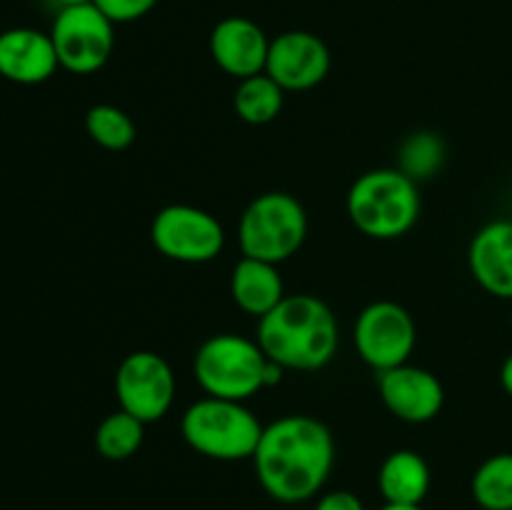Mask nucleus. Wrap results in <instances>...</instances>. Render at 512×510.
Segmentation results:
<instances>
[{
	"instance_id": "nucleus-23",
	"label": "nucleus",
	"mask_w": 512,
	"mask_h": 510,
	"mask_svg": "<svg viewBox=\"0 0 512 510\" xmlns=\"http://www.w3.org/2000/svg\"><path fill=\"white\" fill-rule=\"evenodd\" d=\"M103 15H108L113 23H133L148 15L158 5V0H93Z\"/></svg>"
},
{
	"instance_id": "nucleus-19",
	"label": "nucleus",
	"mask_w": 512,
	"mask_h": 510,
	"mask_svg": "<svg viewBox=\"0 0 512 510\" xmlns=\"http://www.w3.org/2000/svg\"><path fill=\"white\" fill-rule=\"evenodd\" d=\"M470 490L483 510H512V453L483 460L473 473Z\"/></svg>"
},
{
	"instance_id": "nucleus-15",
	"label": "nucleus",
	"mask_w": 512,
	"mask_h": 510,
	"mask_svg": "<svg viewBox=\"0 0 512 510\" xmlns=\"http://www.w3.org/2000/svg\"><path fill=\"white\" fill-rule=\"evenodd\" d=\"M468 265L485 293L512 300V220H490L473 235Z\"/></svg>"
},
{
	"instance_id": "nucleus-5",
	"label": "nucleus",
	"mask_w": 512,
	"mask_h": 510,
	"mask_svg": "<svg viewBox=\"0 0 512 510\" xmlns=\"http://www.w3.org/2000/svg\"><path fill=\"white\" fill-rule=\"evenodd\" d=\"M268 355L258 345L238 333L210 335L195 350L193 375L205 395L245 403L265 388Z\"/></svg>"
},
{
	"instance_id": "nucleus-18",
	"label": "nucleus",
	"mask_w": 512,
	"mask_h": 510,
	"mask_svg": "<svg viewBox=\"0 0 512 510\" xmlns=\"http://www.w3.org/2000/svg\"><path fill=\"white\" fill-rule=\"evenodd\" d=\"M285 103V90L268 73L250 75L238 80L233 95V108L240 120L250 125H268L280 115Z\"/></svg>"
},
{
	"instance_id": "nucleus-2",
	"label": "nucleus",
	"mask_w": 512,
	"mask_h": 510,
	"mask_svg": "<svg viewBox=\"0 0 512 510\" xmlns=\"http://www.w3.org/2000/svg\"><path fill=\"white\" fill-rule=\"evenodd\" d=\"M258 345L285 370H320L335 358L340 343L338 318L325 300L310 293L285 295L258 320Z\"/></svg>"
},
{
	"instance_id": "nucleus-8",
	"label": "nucleus",
	"mask_w": 512,
	"mask_h": 510,
	"mask_svg": "<svg viewBox=\"0 0 512 510\" xmlns=\"http://www.w3.org/2000/svg\"><path fill=\"white\" fill-rule=\"evenodd\" d=\"M60 68L75 75H90L105 68L115 48V23L98 5H75L58 10L50 28Z\"/></svg>"
},
{
	"instance_id": "nucleus-25",
	"label": "nucleus",
	"mask_w": 512,
	"mask_h": 510,
	"mask_svg": "<svg viewBox=\"0 0 512 510\" xmlns=\"http://www.w3.org/2000/svg\"><path fill=\"white\" fill-rule=\"evenodd\" d=\"M500 385H503L505 393L512 398V353L505 358L503 368H500Z\"/></svg>"
},
{
	"instance_id": "nucleus-9",
	"label": "nucleus",
	"mask_w": 512,
	"mask_h": 510,
	"mask_svg": "<svg viewBox=\"0 0 512 510\" xmlns=\"http://www.w3.org/2000/svg\"><path fill=\"white\" fill-rule=\"evenodd\" d=\"M353 343L363 363L375 373L405 365L418 343L415 320L393 300H375L360 310L353 328Z\"/></svg>"
},
{
	"instance_id": "nucleus-14",
	"label": "nucleus",
	"mask_w": 512,
	"mask_h": 510,
	"mask_svg": "<svg viewBox=\"0 0 512 510\" xmlns=\"http://www.w3.org/2000/svg\"><path fill=\"white\" fill-rule=\"evenodd\" d=\"M60 68L50 33L8 28L0 33V78L15 85H40Z\"/></svg>"
},
{
	"instance_id": "nucleus-22",
	"label": "nucleus",
	"mask_w": 512,
	"mask_h": 510,
	"mask_svg": "<svg viewBox=\"0 0 512 510\" xmlns=\"http://www.w3.org/2000/svg\"><path fill=\"white\" fill-rule=\"evenodd\" d=\"M445 143L433 130H420L413 133L403 145H400V170L415 183L428 180L443 168Z\"/></svg>"
},
{
	"instance_id": "nucleus-16",
	"label": "nucleus",
	"mask_w": 512,
	"mask_h": 510,
	"mask_svg": "<svg viewBox=\"0 0 512 510\" xmlns=\"http://www.w3.org/2000/svg\"><path fill=\"white\" fill-rule=\"evenodd\" d=\"M230 295L243 313L260 320L285 298V285L278 265L243 255L230 275Z\"/></svg>"
},
{
	"instance_id": "nucleus-3",
	"label": "nucleus",
	"mask_w": 512,
	"mask_h": 510,
	"mask_svg": "<svg viewBox=\"0 0 512 510\" xmlns=\"http://www.w3.org/2000/svg\"><path fill=\"white\" fill-rule=\"evenodd\" d=\"M348 218L373 240L403 238L420 218V190L400 168H378L360 175L348 190Z\"/></svg>"
},
{
	"instance_id": "nucleus-10",
	"label": "nucleus",
	"mask_w": 512,
	"mask_h": 510,
	"mask_svg": "<svg viewBox=\"0 0 512 510\" xmlns=\"http://www.w3.org/2000/svg\"><path fill=\"white\" fill-rule=\"evenodd\" d=\"M115 395L120 410L145 425L165 418L175 400V375L168 360L155 350H135L115 370Z\"/></svg>"
},
{
	"instance_id": "nucleus-21",
	"label": "nucleus",
	"mask_w": 512,
	"mask_h": 510,
	"mask_svg": "<svg viewBox=\"0 0 512 510\" xmlns=\"http://www.w3.org/2000/svg\"><path fill=\"white\" fill-rule=\"evenodd\" d=\"M85 130L90 140L105 150L130 148L138 135L133 118L123 108L110 103H98L85 113Z\"/></svg>"
},
{
	"instance_id": "nucleus-13",
	"label": "nucleus",
	"mask_w": 512,
	"mask_h": 510,
	"mask_svg": "<svg viewBox=\"0 0 512 510\" xmlns=\"http://www.w3.org/2000/svg\"><path fill=\"white\" fill-rule=\"evenodd\" d=\"M210 55L223 73L245 80L250 75L265 73L270 38L255 20L243 15L223 18L210 33Z\"/></svg>"
},
{
	"instance_id": "nucleus-7",
	"label": "nucleus",
	"mask_w": 512,
	"mask_h": 510,
	"mask_svg": "<svg viewBox=\"0 0 512 510\" xmlns=\"http://www.w3.org/2000/svg\"><path fill=\"white\" fill-rule=\"evenodd\" d=\"M150 240L168 260L200 265L223 253L225 228L208 210L173 203L155 213L150 223Z\"/></svg>"
},
{
	"instance_id": "nucleus-24",
	"label": "nucleus",
	"mask_w": 512,
	"mask_h": 510,
	"mask_svg": "<svg viewBox=\"0 0 512 510\" xmlns=\"http://www.w3.org/2000/svg\"><path fill=\"white\" fill-rule=\"evenodd\" d=\"M313 510H365V505L353 490L340 488V490H330V493L320 495Z\"/></svg>"
},
{
	"instance_id": "nucleus-4",
	"label": "nucleus",
	"mask_w": 512,
	"mask_h": 510,
	"mask_svg": "<svg viewBox=\"0 0 512 510\" xmlns=\"http://www.w3.org/2000/svg\"><path fill=\"white\" fill-rule=\"evenodd\" d=\"M263 428L258 415L245 403L213 395L195 400L180 418L185 443L203 458L223 463L253 458Z\"/></svg>"
},
{
	"instance_id": "nucleus-26",
	"label": "nucleus",
	"mask_w": 512,
	"mask_h": 510,
	"mask_svg": "<svg viewBox=\"0 0 512 510\" xmlns=\"http://www.w3.org/2000/svg\"><path fill=\"white\" fill-rule=\"evenodd\" d=\"M53 3L63 10V8H75V5H88L93 3V0H53Z\"/></svg>"
},
{
	"instance_id": "nucleus-11",
	"label": "nucleus",
	"mask_w": 512,
	"mask_h": 510,
	"mask_svg": "<svg viewBox=\"0 0 512 510\" xmlns=\"http://www.w3.org/2000/svg\"><path fill=\"white\" fill-rule=\"evenodd\" d=\"M265 73L285 90L300 93L323 83L330 73V50L315 33L288 30L270 40Z\"/></svg>"
},
{
	"instance_id": "nucleus-12",
	"label": "nucleus",
	"mask_w": 512,
	"mask_h": 510,
	"mask_svg": "<svg viewBox=\"0 0 512 510\" xmlns=\"http://www.w3.org/2000/svg\"><path fill=\"white\" fill-rule=\"evenodd\" d=\"M378 390L385 408L405 423H430L445 405V390L438 375L418 365H398L378 373Z\"/></svg>"
},
{
	"instance_id": "nucleus-27",
	"label": "nucleus",
	"mask_w": 512,
	"mask_h": 510,
	"mask_svg": "<svg viewBox=\"0 0 512 510\" xmlns=\"http://www.w3.org/2000/svg\"><path fill=\"white\" fill-rule=\"evenodd\" d=\"M380 510H425L423 505H393V503H385Z\"/></svg>"
},
{
	"instance_id": "nucleus-6",
	"label": "nucleus",
	"mask_w": 512,
	"mask_h": 510,
	"mask_svg": "<svg viewBox=\"0 0 512 510\" xmlns=\"http://www.w3.org/2000/svg\"><path fill=\"white\" fill-rule=\"evenodd\" d=\"M308 238V215L295 195L270 190L258 195L243 210L238 243L245 258L280 265L293 258Z\"/></svg>"
},
{
	"instance_id": "nucleus-17",
	"label": "nucleus",
	"mask_w": 512,
	"mask_h": 510,
	"mask_svg": "<svg viewBox=\"0 0 512 510\" xmlns=\"http://www.w3.org/2000/svg\"><path fill=\"white\" fill-rule=\"evenodd\" d=\"M378 488L385 503L423 505L430 490V465L415 450H393L378 470Z\"/></svg>"
},
{
	"instance_id": "nucleus-20",
	"label": "nucleus",
	"mask_w": 512,
	"mask_h": 510,
	"mask_svg": "<svg viewBox=\"0 0 512 510\" xmlns=\"http://www.w3.org/2000/svg\"><path fill=\"white\" fill-rule=\"evenodd\" d=\"M145 440V423L125 410L105 415L95 428V450L105 460H128Z\"/></svg>"
},
{
	"instance_id": "nucleus-1",
	"label": "nucleus",
	"mask_w": 512,
	"mask_h": 510,
	"mask_svg": "<svg viewBox=\"0 0 512 510\" xmlns=\"http://www.w3.org/2000/svg\"><path fill=\"white\" fill-rule=\"evenodd\" d=\"M253 465L260 488L278 503L313 500L333 473V433L313 415H283L263 428Z\"/></svg>"
}]
</instances>
